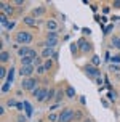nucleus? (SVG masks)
Instances as JSON below:
<instances>
[{
  "mask_svg": "<svg viewBox=\"0 0 120 122\" xmlns=\"http://www.w3.org/2000/svg\"><path fill=\"white\" fill-rule=\"evenodd\" d=\"M83 72L88 76V77H91V79L98 80L99 77H101V72H99V69L96 66H93V64H85L83 66Z\"/></svg>",
  "mask_w": 120,
  "mask_h": 122,
  "instance_id": "nucleus-1",
  "label": "nucleus"
},
{
  "mask_svg": "<svg viewBox=\"0 0 120 122\" xmlns=\"http://www.w3.org/2000/svg\"><path fill=\"white\" fill-rule=\"evenodd\" d=\"M14 40L18 43H21V45H27V43L32 42V34L30 32H26V30H21V32H18L16 36H14Z\"/></svg>",
  "mask_w": 120,
  "mask_h": 122,
  "instance_id": "nucleus-2",
  "label": "nucleus"
},
{
  "mask_svg": "<svg viewBox=\"0 0 120 122\" xmlns=\"http://www.w3.org/2000/svg\"><path fill=\"white\" fill-rule=\"evenodd\" d=\"M37 82H38V80L34 79V77L24 79L23 82H21V88H23V90H27V92H32L34 88H37Z\"/></svg>",
  "mask_w": 120,
  "mask_h": 122,
  "instance_id": "nucleus-3",
  "label": "nucleus"
},
{
  "mask_svg": "<svg viewBox=\"0 0 120 122\" xmlns=\"http://www.w3.org/2000/svg\"><path fill=\"white\" fill-rule=\"evenodd\" d=\"M74 114H75V111H72V109H62L58 122H72L74 121Z\"/></svg>",
  "mask_w": 120,
  "mask_h": 122,
  "instance_id": "nucleus-4",
  "label": "nucleus"
},
{
  "mask_svg": "<svg viewBox=\"0 0 120 122\" xmlns=\"http://www.w3.org/2000/svg\"><path fill=\"white\" fill-rule=\"evenodd\" d=\"M34 71H35L34 66H23L21 69H19V74H21L23 77H26V79H29L30 76L34 74Z\"/></svg>",
  "mask_w": 120,
  "mask_h": 122,
  "instance_id": "nucleus-5",
  "label": "nucleus"
},
{
  "mask_svg": "<svg viewBox=\"0 0 120 122\" xmlns=\"http://www.w3.org/2000/svg\"><path fill=\"white\" fill-rule=\"evenodd\" d=\"M77 45H78V48H80V53H86V51H91V45L85 39H80L77 42Z\"/></svg>",
  "mask_w": 120,
  "mask_h": 122,
  "instance_id": "nucleus-6",
  "label": "nucleus"
},
{
  "mask_svg": "<svg viewBox=\"0 0 120 122\" xmlns=\"http://www.w3.org/2000/svg\"><path fill=\"white\" fill-rule=\"evenodd\" d=\"M0 8H2L3 15H6V16H10V15L13 13V6L8 5V3H5V2H2V3H0Z\"/></svg>",
  "mask_w": 120,
  "mask_h": 122,
  "instance_id": "nucleus-7",
  "label": "nucleus"
},
{
  "mask_svg": "<svg viewBox=\"0 0 120 122\" xmlns=\"http://www.w3.org/2000/svg\"><path fill=\"white\" fill-rule=\"evenodd\" d=\"M47 29H48V32H56V30H58V23H56L54 19H48L47 21Z\"/></svg>",
  "mask_w": 120,
  "mask_h": 122,
  "instance_id": "nucleus-8",
  "label": "nucleus"
},
{
  "mask_svg": "<svg viewBox=\"0 0 120 122\" xmlns=\"http://www.w3.org/2000/svg\"><path fill=\"white\" fill-rule=\"evenodd\" d=\"M48 88H45V87H43V88H40V92H38V95H37V101H45V100H47V97H48Z\"/></svg>",
  "mask_w": 120,
  "mask_h": 122,
  "instance_id": "nucleus-9",
  "label": "nucleus"
},
{
  "mask_svg": "<svg viewBox=\"0 0 120 122\" xmlns=\"http://www.w3.org/2000/svg\"><path fill=\"white\" fill-rule=\"evenodd\" d=\"M53 55H54V50L53 48H43V51H42V56L43 58H47V60H50V58H53Z\"/></svg>",
  "mask_w": 120,
  "mask_h": 122,
  "instance_id": "nucleus-10",
  "label": "nucleus"
},
{
  "mask_svg": "<svg viewBox=\"0 0 120 122\" xmlns=\"http://www.w3.org/2000/svg\"><path fill=\"white\" fill-rule=\"evenodd\" d=\"M56 45H58V39H47V42H45L47 48H54Z\"/></svg>",
  "mask_w": 120,
  "mask_h": 122,
  "instance_id": "nucleus-11",
  "label": "nucleus"
},
{
  "mask_svg": "<svg viewBox=\"0 0 120 122\" xmlns=\"http://www.w3.org/2000/svg\"><path fill=\"white\" fill-rule=\"evenodd\" d=\"M43 13H45V8L43 6H38V8H34L32 10V16L35 18V16H42Z\"/></svg>",
  "mask_w": 120,
  "mask_h": 122,
  "instance_id": "nucleus-12",
  "label": "nucleus"
},
{
  "mask_svg": "<svg viewBox=\"0 0 120 122\" xmlns=\"http://www.w3.org/2000/svg\"><path fill=\"white\" fill-rule=\"evenodd\" d=\"M64 93H66V97H67V98H74V97H75V88L69 85V87L66 88V92H64Z\"/></svg>",
  "mask_w": 120,
  "mask_h": 122,
  "instance_id": "nucleus-13",
  "label": "nucleus"
},
{
  "mask_svg": "<svg viewBox=\"0 0 120 122\" xmlns=\"http://www.w3.org/2000/svg\"><path fill=\"white\" fill-rule=\"evenodd\" d=\"M29 51H30V48H27V47H21V48L18 50V55L21 56V58H24V56L29 55Z\"/></svg>",
  "mask_w": 120,
  "mask_h": 122,
  "instance_id": "nucleus-14",
  "label": "nucleus"
},
{
  "mask_svg": "<svg viewBox=\"0 0 120 122\" xmlns=\"http://www.w3.org/2000/svg\"><path fill=\"white\" fill-rule=\"evenodd\" d=\"M0 60H2V63H8V61H10V51H5V50H3V51L0 53Z\"/></svg>",
  "mask_w": 120,
  "mask_h": 122,
  "instance_id": "nucleus-15",
  "label": "nucleus"
},
{
  "mask_svg": "<svg viewBox=\"0 0 120 122\" xmlns=\"http://www.w3.org/2000/svg\"><path fill=\"white\" fill-rule=\"evenodd\" d=\"M24 24H27V26H35V18L34 16H26L24 18Z\"/></svg>",
  "mask_w": 120,
  "mask_h": 122,
  "instance_id": "nucleus-16",
  "label": "nucleus"
},
{
  "mask_svg": "<svg viewBox=\"0 0 120 122\" xmlns=\"http://www.w3.org/2000/svg\"><path fill=\"white\" fill-rule=\"evenodd\" d=\"M112 47H115V48L120 50V37H117V36L112 37Z\"/></svg>",
  "mask_w": 120,
  "mask_h": 122,
  "instance_id": "nucleus-17",
  "label": "nucleus"
},
{
  "mask_svg": "<svg viewBox=\"0 0 120 122\" xmlns=\"http://www.w3.org/2000/svg\"><path fill=\"white\" fill-rule=\"evenodd\" d=\"M83 112L82 111H75V114H74V121H83Z\"/></svg>",
  "mask_w": 120,
  "mask_h": 122,
  "instance_id": "nucleus-18",
  "label": "nucleus"
},
{
  "mask_svg": "<svg viewBox=\"0 0 120 122\" xmlns=\"http://www.w3.org/2000/svg\"><path fill=\"white\" fill-rule=\"evenodd\" d=\"M54 97H56V90H54V88H50V92H48V97H47V100H45V101H50V100H53Z\"/></svg>",
  "mask_w": 120,
  "mask_h": 122,
  "instance_id": "nucleus-19",
  "label": "nucleus"
},
{
  "mask_svg": "<svg viewBox=\"0 0 120 122\" xmlns=\"http://www.w3.org/2000/svg\"><path fill=\"white\" fill-rule=\"evenodd\" d=\"M99 63H101V58H99V56H93V58H91V64H93V66H96V67H98V66H99Z\"/></svg>",
  "mask_w": 120,
  "mask_h": 122,
  "instance_id": "nucleus-20",
  "label": "nucleus"
},
{
  "mask_svg": "<svg viewBox=\"0 0 120 122\" xmlns=\"http://www.w3.org/2000/svg\"><path fill=\"white\" fill-rule=\"evenodd\" d=\"M0 23H2V26H3V27H6V24H8V16L2 13V16H0Z\"/></svg>",
  "mask_w": 120,
  "mask_h": 122,
  "instance_id": "nucleus-21",
  "label": "nucleus"
},
{
  "mask_svg": "<svg viewBox=\"0 0 120 122\" xmlns=\"http://www.w3.org/2000/svg\"><path fill=\"white\" fill-rule=\"evenodd\" d=\"M48 119H50V122H58V121H59V116H58V114H54V112H50Z\"/></svg>",
  "mask_w": 120,
  "mask_h": 122,
  "instance_id": "nucleus-22",
  "label": "nucleus"
},
{
  "mask_svg": "<svg viewBox=\"0 0 120 122\" xmlns=\"http://www.w3.org/2000/svg\"><path fill=\"white\" fill-rule=\"evenodd\" d=\"M62 97H64V92H61V90L56 92V97H54V98H56V103H59L61 100H62Z\"/></svg>",
  "mask_w": 120,
  "mask_h": 122,
  "instance_id": "nucleus-23",
  "label": "nucleus"
},
{
  "mask_svg": "<svg viewBox=\"0 0 120 122\" xmlns=\"http://www.w3.org/2000/svg\"><path fill=\"white\" fill-rule=\"evenodd\" d=\"M24 106H26V111H27V116L32 114V106H30L29 101H24Z\"/></svg>",
  "mask_w": 120,
  "mask_h": 122,
  "instance_id": "nucleus-24",
  "label": "nucleus"
},
{
  "mask_svg": "<svg viewBox=\"0 0 120 122\" xmlns=\"http://www.w3.org/2000/svg\"><path fill=\"white\" fill-rule=\"evenodd\" d=\"M71 51H72V55H77V51H78V45L77 43H71Z\"/></svg>",
  "mask_w": 120,
  "mask_h": 122,
  "instance_id": "nucleus-25",
  "label": "nucleus"
},
{
  "mask_svg": "<svg viewBox=\"0 0 120 122\" xmlns=\"http://www.w3.org/2000/svg\"><path fill=\"white\" fill-rule=\"evenodd\" d=\"M43 66H45V69H51V66H53V60H47L45 63H43Z\"/></svg>",
  "mask_w": 120,
  "mask_h": 122,
  "instance_id": "nucleus-26",
  "label": "nucleus"
},
{
  "mask_svg": "<svg viewBox=\"0 0 120 122\" xmlns=\"http://www.w3.org/2000/svg\"><path fill=\"white\" fill-rule=\"evenodd\" d=\"M109 69H110V71H115V72H119V71H120V66H119V64H115V63H110Z\"/></svg>",
  "mask_w": 120,
  "mask_h": 122,
  "instance_id": "nucleus-27",
  "label": "nucleus"
},
{
  "mask_svg": "<svg viewBox=\"0 0 120 122\" xmlns=\"http://www.w3.org/2000/svg\"><path fill=\"white\" fill-rule=\"evenodd\" d=\"M13 77H14V69H10V72H8V82H10V84H11L13 82Z\"/></svg>",
  "mask_w": 120,
  "mask_h": 122,
  "instance_id": "nucleus-28",
  "label": "nucleus"
},
{
  "mask_svg": "<svg viewBox=\"0 0 120 122\" xmlns=\"http://www.w3.org/2000/svg\"><path fill=\"white\" fill-rule=\"evenodd\" d=\"M35 71H37L38 74H43L45 71H47V69H45V66H43V64H40V66H37V69H35Z\"/></svg>",
  "mask_w": 120,
  "mask_h": 122,
  "instance_id": "nucleus-29",
  "label": "nucleus"
},
{
  "mask_svg": "<svg viewBox=\"0 0 120 122\" xmlns=\"http://www.w3.org/2000/svg\"><path fill=\"white\" fill-rule=\"evenodd\" d=\"M10 87H11V84H10V82H6V84H5V85H3V87H2V92H3V93H6V92H8V90H10Z\"/></svg>",
  "mask_w": 120,
  "mask_h": 122,
  "instance_id": "nucleus-30",
  "label": "nucleus"
},
{
  "mask_svg": "<svg viewBox=\"0 0 120 122\" xmlns=\"http://www.w3.org/2000/svg\"><path fill=\"white\" fill-rule=\"evenodd\" d=\"M6 104H8V106H14V108H16V101H14V100H13V98H10V100H8V101H6Z\"/></svg>",
  "mask_w": 120,
  "mask_h": 122,
  "instance_id": "nucleus-31",
  "label": "nucleus"
},
{
  "mask_svg": "<svg viewBox=\"0 0 120 122\" xmlns=\"http://www.w3.org/2000/svg\"><path fill=\"white\" fill-rule=\"evenodd\" d=\"M5 76H6V69L2 67V69H0V79H5Z\"/></svg>",
  "mask_w": 120,
  "mask_h": 122,
  "instance_id": "nucleus-32",
  "label": "nucleus"
},
{
  "mask_svg": "<svg viewBox=\"0 0 120 122\" xmlns=\"http://www.w3.org/2000/svg\"><path fill=\"white\" fill-rule=\"evenodd\" d=\"M107 97H109V100H112V101H114V100H115V92H114V90H110Z\"/></svg>",
  "mask_w": 120,
  "mask_h": 122,
  "instance_id": "nucleus-33",
  "label": "nucleus"
},
{
  "mask_svg": "<svg viewBox=\"0 0 120 122\" xmlns=\"http://www.w3.org/2000/svg\"><path fill=\"white\" fill-rule=\"evenodd\" d=\"M16 109H18V111H23V109H26V106H24V103H18V104H16Z\"/></svg>",
  "mask_w": 120,
  "mask_h": 122,
  "instance_id": "nucleus-34",
  "label": "nucleus"
},
{
  "mask_svg": "<svg viewBox=\"0 0 120 122\" xmlns=\"http://www.w3.org/2000/svg\"><path fill=\"white\" fill-rule=\"evenodd\" d=\"M48 39H58V34L56 32H48Z\"/></svg>",
  "mask_w": 120,
  "mask_h": 122,
  "instance_id": "nucleus-35",
  "label": "nucleus"
},
{
  "mask_svg": "<svg viewBox=\"0 0 120 122\" xmlns=\"http://www.w3.org/2000/svg\"><path fill=\"white\" fill-rule=\"evenodd\" d=\"M38 92H40V88H38V87H37V88H34V90H32V97H34V98H37Z\"/></svg>",
  "mask_w": 120,
  "mask_h": 122,
  "instance_id": "nucleus-36",
  "label": "nucleus"
},
{
  "mask_svg": "<svg viewBox=\"0 0 120 122\" xmlns=\"http://www.w3.org/2000/svg\"><path fill=\"white\" fill-rule=\"evenodd\" d=\"M58 108H59V103H54L53 106H50V111L53 112V111H54V109H58Z\"/></svg>",
  "mask_w": 120,
  "mask_h": 122,
  "instance_id": "nucleus-37",
  "label": "nucleus"
},
{
  "mask_svg": "<svg viewBox=\"0 0 120 122\" xmlns=\"http://www.w3.org/2000/svg\"><path fill=\"white\" fill-rule=\"evenodd\" d=\"M13 27H14V23H8V24H6V27H5V29H6V30H11Z\"/></svg>",
  "mask_w": 120,
  "mask_h": 122,
  "instance_id": "nucleus-38",
  "label": "nucleus"
},
{
  "mask_svg": "<svg viewBox=\"0 0 120 122\" xmlns=\"http://www.w3.org/2000/svg\"><path fill=\"white\" fill-rule=\"evenodd\" d=\"M112 63H120V55H117V56H112Z\"/></svg>",
  "mask_w": 120,
  "mask_h": 122,
  "instance_id": "nucleus-39",
  "label": "nucleus"
},
{
  "mask_svg": "<svg viewBox=\"0 0 120 122\" xmlns=\"http://www.w3.org/2000/svg\"><path fill=\"white\" fill-rule=\"evenodd\" d=\"M112 5H114V8H120V0H115V2H112Z\"/></svg>",
  "mask_w": 120,
  "mask_h": 122,
  "instance_id": "nucleus-40",
  "label": "nucleus"
},
{
  "mask_svg": "<svg viewBox=\"0 0 120 122\" xmlns=\"http://www.w3.org/2000/svg\"><path fill=\"white\" fill-rule=\"evenodd\" d=\"M13 3H14V5H18V6H21V5L24 3V0H14Z\"/></svg>",
  "mask_w": 120,
  "mask_h": 122,
  "instance_id": "nucleus-41",
  "label": "nucleus"
},
{
  "mask_svg": "<svg viewBox=\"0 0 120 122\" xmlns=\"http://www.w3.org/2000/svg\"><path fill=\"white\" fill-rule=\"evenodd\" d=\"M3 114H5V108H3V106H0V116H3Z\"/></svg>",
  "mask_w": 120,
  "mask_h": 122,
  "instance_id": "nucleus-42",
  "label": "nucleus"
},
{
  "mask_svg": "<svg viewBox=\"0 0 120 122\" xmlns=\"http://www.w3.org/2000/svg\"><path fill=\"white\" fill-rule=\"evenodd\" d=\"M110 29H112V26H107V27H106V29H104V32H106V34H107V32H110Z\"/></svg>",
  "mask_w": 120,
  "mask_h": 122,
  "instance_id": "nucleus-43",
  "label": "nucleus"
},
{
  "mask_svg": "<svg viewBox=\"0 0 120 122\" xmlns=\"http://www.w3.org/2000/svg\"><path fill=\"white\" fill-rule=\"evenodd\" d=\"M83 122H91V119H88V117H85V119H83Z\"/></svg>",
  "mask_w": 120,
  "mask_h": 122,
  "instance_id": "nucleus-44",
  "label": "nucleus"
},
{
  "mask_svg": "<svg viewBox=\"0 0 120 122\" xmlns=\"http://www.w3.org/2000/svg\"><path fill=\"white\" fill-rule=\"evenodd\" d=\"M16 122H21V121H16Z\"/></svg>",
  "mask_w": 120,
  "mask_h": 122,
  "instance_id": "nucleus-45",
  "label": "nucleus"
}]
</instances>
